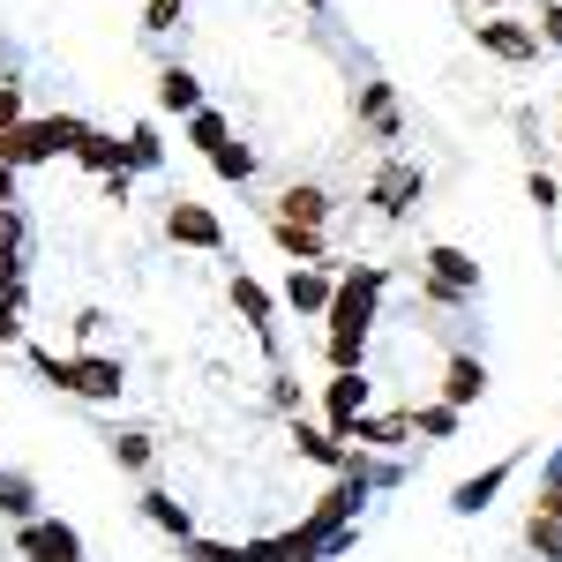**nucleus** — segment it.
I'll return each instance as SVG.
<instances>
[{"instance_id": "f03ea898", "label": "nucleus", "mask_w": 562, "mask_h": 562, "mask_svg": "<svg viewBox=\"0 0 562 562\" xmlns=\"http://www.w3.org/2000/svg\"><path fill=\"white\" fill-rule=\"evenodd\" d=\"M375 285H383V270H360L346 293H330V338H368V323H375Z\"/></svg>"}, {"instance_id": "f8f14e48", "label": "nucleus", "mask_w": 562, "mask_h": 562, "mask_svg": "<svg viewBox=\"0 0 562 562\" xmlns=\"http://www.w3.org/2000/svg\"><path fill=\"white\" fill-rule=\"evenodd\" d=\"M428 278L442 285V293H473V285H480V262L458 256V248H428Z\"/></svg>"}, {"instance_id": "72a5a7b5", "label": "nucleus", "mask_w": 562, "mask_h": 562, "mask_svg": "<svg viewBox=\"0 0 562 562\" xmlns=\"http://www.w3.org/2000/svg\"><path fill=\"white\" fill-rule=\"evenodd\" d=\"M540 518H562V465H555V480L540 487Z\"/></svg>"}, {"instance_id": "b1692460", "label": "nucleus", "mask_w": 562, "mask_h": 562, "mask_svg": "<svg viewBox=\"0 0 562 562\" xmlns=\"http://www.w3.org/2000/svg\"><path fill=\"white\" fill-rule=\"evenodd\" d=\"M143 518H150V525H166V532H180V540H188V510H180L173 495H143Z\"/></svg>"}, {"instance_id": "473e14b6", "label": "nucleus", "mask_w": 562, "mask_h": 562, "mask_svg": "<svg viewBox=\"0 0 562 562\" xmlns=\"http://www.w3.org/2000/svg\"><path fill=\"white\" fill-rule=\"evenodd\" d=\"M15 248H23V217L0 211V256H15Z\"/></svg>"}, {"instance_id": "c9c22d12", "label": "nucleus", "mask_w": 562, "mask_h": 562, "mask_svg": "<svg viewBox=\"0 0 562 562\" xmlns=\"http://www.w3.org/2000/svg\"><path fill=\"white\" fill-rule=\"evenodd\" d=\"M540 23H548V45H562V8H548Z\"/></svg>"}, {"instance_id": "a878e982", "label": "nucleus", "mask_w": 562, "mask_h": 562, "mask_svg": "<svg viewBox=\"0 0 562 562\" xmlns=\"http://www.w3.org/2000/svg\"><path fill=\"white\" fill-rule=\"evenodd\" d=\"M113 458H121L128 473H143V465H150V435H113Z\"/></svg>"}, {"instance_id": "4be33fe9", "label": "nucleus", "mask_w": 562, "mask_h": 562, "mask_svg": "<svg viewBox=\"0 0 562 562\" xmlns=\"http://www.w3.org/2000/svg\"><path fill=\"white\" fill-rule=\"evenodd\" d=\"M352 435H360V442H405L413 420H405V413H390V420H352ZM352 435H346V442H352Z\"/></svg>"}, {"instance_id": "aec40b11", "label": "nucleus", "mask_w": 562, "mask_h": 562, "mask_svg": "<svg viewBox=\"0 0 562 562\" xmlns=\"http://www.w3.org/2000/svg\"><path fill=\"white\" fill-rule=\"evenodd\" d=\"M31 503H38V495H31V480H23V473H0V518H23V525H31Z\"/></svg>"}, {"instance_id": "1a4fd4ad", "label": "nucleus", "mask_w": 562, "mask_h": 562, "mask_svg": "<svg viewBox=\"0 0 562 562\" xmlns=\"http://www.w3.org/2000/svg\"><path fill=\"white\" fill-rule=\"evenodd\" d=\"M473 38L487 45V53H503V60H532V53H540V38H532V31H518V23H503V15L473 23Z\"/></svg>"}, {"instance_id": "ddd939ff", "label": "nucleus", "mask_w": 562, "mask_h": 562, "mask_svg": "<svg viewBox=\"0 0 562 562\" xmlns=\"http://www.w3.org/2000/svg\"><path fill=\"white\" fill-rule=\"evenodd\" d=\"M503 480H510V465H495V473H473L465 487H458V495H450V510H458V518H480V510H487V495H495Z\"/></svg>"}, {"instance_id": "c756f323", "label": "nucleus", "mask_w": 562, "mask_h": 562, "mask_svg": "<svg viewBox=\"0 0 562 562\" xmlns=\"http://www.w3.org/2000/svg\"><path fill=\"white\" fill-rule=\"evenodd\" d=\"M188 562H248L240 548H217V540H188Z\"/></svg>"}, {"instance_id": "393cba45", "label": "nucleus", "mask_w": 562, "mask_h": 562, "mask_svg": "<svg viewBox=\"0 0 562 562\" xmlns=\"http://www.w3.org/2000/svg\"><path fill=\"white\" fill-rule=\"evenodd\" d=\"M15 338H23V285L0 293V346H15Z\"/></svg>"}, {"instance_id": "6e6552de", "label": "nucleus", "mask_w": 562, "mask_h": 562, "mask_svg": "<svg viewBox=\"0 0 562 562\" xmlns=\"http://www.w3.org/2000/svg\"><path fill=\"white\" fill-rule=\"evenodd\" d=\"M420 188H428V180H420V166H383V173H375V211H383V217H405L413 203H420Z\"/></svg>"}, {"instance_id": "20e7f679", "label": "nucleus", "mask_w": 562, "mask_h": 562, "mask_svg": "<svg viewBox=\"0 0 562 562\" xmlns=\"http://www.w3.org/2000/svg\"><path fill=\"white\" fill-rule=\"evenodd\" d=\"M360 405H368V375L360 368H346V375H330V390H323V413H330V435L346 442L352 420H360Z\"/></svg>"}, {"instance_id": "bb28decb", "label": "nucleus", "mask_w": 562, "mask_h": 562, "mask_svg": "<svg viewBox=\"0 0 562 562\" xmlns=\"http://www.w3.org/2000/svg\"><path fill=\"white\" fill-rule=\"evenodd\" d=\"M121 158H128V166H158L166 150H158V135H150V128H135L128 143H121Z\"/></svg>"}, {"instance_id": "f704fd0d", "label": "nucleus", "mask_w": 562, "mask_h": 562, "mask_svg": "<svg viewBox=\"0 0 562 562\" xmlns=\"http://www.w3.org/2000/svg\"><path fill=\"white\" fill-rule=\"evenodd\" d=\"M15 203V166H0V211Z\"/></svg>"}, {"instance_id": "412c9836", "label": "nucleus", "mask_w": 562, "mask_h": 562, "mask_svg": "<svg viewBox=\"0 0 562 562\" xmlns=\"http://www.w3.org/2000/svg\"><path fill=\"white\" fill-rule=\"evenodd\" d=\"M525 540H532V555L562 562V518H540V510H532V525H525Z\"/></svg>"}, {"instance_id": "c85d7f7f", "label": "nucleus", "mask_w": 562, "mask_h": 562, "mask_svg": "<svg viewBox=\"0 0 562 562\" xmlns=\"http://www.w3.org/2000/svg\"><path fill=\"white\" fill-rule=\"evenodd\" d=\"M180 23V0H150V8H143V31H173Z\"/></svg>"}, {"instance_id": "5701e85b", "label": "nucleus", "mask_w": 562, "mask_h": 562, "mask_svg": "<svg viewBox=\"0 0 562 562\" xmlns=\"http://www.w3.org/2000/svg\"><path fill=\"white\" fill-rule=\"evenodd\" d=\"M211 166H217V173H225V180H248V173H256V150H240V143L225 135V143H217V150H211Z\"/></svg>"}, {"instance_id": "9b49d317", "label": "nucleus", "mask_w": 562, "mask_h": 562, "mask_svg": "<svg viewBox=\"0 0 562 562\" xmlns=\"http://www.w3.org/2000/svg\"><path fill=\"white\" fill-rule=\"evenodd\" d=\"M278 217H285V225H315V233H323V217H330V195H323V188H307V180H293V188L278 195Z\"/></svg>"}, {"instance_id": "2f4dec72", "label": "nucleus", "mask_w": 562, "mask_h": 562, "mask_svg": "<svg viewBox=\"0 0 562 562\" xmlns=\"http://www.w3.org/2000/svg\"><path fill=\"white\" fill-rule=\"evenodd\" d=\"M458 428V413H450V405H428V413H420V435H450Z\"/></svg>"}, {"instance_id": "a211bd4d", "label": "nucleus", "mask_w": 562, "mask_h": 562, "mask_svg": "<svg viewBox=\"0 0 562 562\" xmlns=\"http://www.w3.org/2000/svg\"><path fill=\"white\" fill-rule=\"evenodd\" d=\"M285 301L301 307V315L330 307V278H323V270H293V278H285Z\"/></svg>"}, {"instance_id": "cd10ccee", "label": "nucleus", "mask_w": 562, "mask_h": 562, "mask_svg": "<svg viewBox=\"0 0 562 562\" xmlns=\"http://www.w3.org/2000/svg\"><path fill=\"white\" fill-rule=\"evenodd\" d=\"M195 150H217V143H225V121H217V113H195Z\"/></svg>"}, {"instance_id": "7ed1b4c3", "label": "nucleus", "mask_w": 562, "mask_h": 562, "mask_svg": "<svg viewBox=\"0 0 562 562\" xmlns=\"http://www.w3.org/2000/svg\"><path fill=\"white\" fill-rule=\"evenodd\" d=\"M60 390H76V397H121V390H128V368H121V360H98V352H83V360H68Z\"/></svg>"}, {"instance_id": "423d86ee", "label": "nucleus", "mask_w": 562, "mask_h": 562, "mask_svg": "<svg viewBox=\"0 0 562 562\" xmlns=\"http://www.w3.org/2000/svg\"><path fill=\"white\" fill-rule=\"evenodd\" d=\"M23 562H83V540L53 518H31L23 525Z\"/></svg>"}, {"instance_id": "2eb2a0df", "label": "nucleus", "mask_w": 562, "mask_h": 562, "mask_svg": "<svg viewBox=\"0 0 562 562\" xmlns=\"http://www.w3.org/2000/svg\"><path fill=\"white\" fill-rule=\"evenodd\" d=\"M233 307H240V323H248L256 338H270V293H262L256 278H233Z\"/></svg>"}, {"instance_id": "0eeeda50", "label": "nucleus", "mask_w": 562, "mask_h": 562, "mask_svg": "<svg viewBox=\"0 0 562 562\" xmlns=\"http://www.w3.org/2000/svg\"><path fill=\"white\" fill-rule=\"evenodd\" d=\"M166 233H173L180 248H225V225H217L203 203H173V211H166Z\"/></svg>"}, {"instance_id": "7c9ffc66", "label": "nucleus", "mask_w": 562, "mask_h": 562, "mask_svg": "<svg viewBox=\"0 0 562 562\" xmlns=\"http://www.w3.org/2000/svg\"><path fill=\"white\" fill-rule=\"evenodd\" d=\"M15 121H23V90H15V83H0V135L15 128Z\"/></svg>"}, {"instance_id": "4468645a", "label": "nucleus", "mask_w": 562, "mask_h": 562, "mask_svg": "<svg viewBox=\"0 0 562 562\" xmlns=\"http://www.w3.org/2000/svg\"><path fill=\"white\" fill-rule=\"evenodd\" d=\"M158 105H166V113H195V105H203V83H195L188 68H166V76H158Z\"/></svg>"}, {"instance_id": "6ab92c4d", "label": "nucleus", "mask_w": 562, "mask_h": 562, "mask_svg": "<svg viewBox=\"0 0 562 562\" xmlns=\"http://www.w3.org/2000/svg\"><path fill=\"white\" fill-rule=\"evenodd\" d=\"M76 158H83V166H98V173H128V158H121V143H113V135H90V128H83Z\"/></svg>"}, {"instance_id": "39448f33", "label": "nucleus", "mask_w": 562, "mask_h": 562, "mask_svg": "<svg viewBox=\"0 0 562 562\" xmlns=\"http://www.w3.org/2000/svg\"><path fill=\"white\" fill-rule=\"evenodd\" d=\"M248 562H315L330 555V532H315V525H301V532H278V540H256V548H240Z\"/></svg>"}, {"instance_id": "f257e3e1", "label": "nucleus", "mask_w": 562, "mask_h": 562, "mask_svg": "<svg viewBox=\"0 0 562 562\" xmlns=\"http://www.w3.org/2000/svg\"><path fill=\"white\" fill-rule=\"evenodd\" d=\"M83 143V121H15L0 135V166H38V158H60Z\"/></svg>"}, {"instance_id": "9d476101", "label": "nucleus", "mask_w": 562, "mask_h": 562, "mask_svg": "<svg viewBox=\"0 0 562 562\" xmlns=\"http://www.w3.org/2000/svg\"><path fill=\"white\" fill-rule=\"evenodd\" d=\"M480 390H487V368H480L473 352H458V360L442 368V397H450V413H458V405H480Z\"/></svg>"}, {"instance_id": "f3484780", "label": "nucleus", "mask_w": 562, "mask_h": 562, "mask_svg": "<svg viewBox=\"0 0 562 562\" xmlns=\"http://www.w3.org/2000/svg\"><path fill=\"white\" fill-rule=\"evenodd\" d=\"M270 233H278V248L301 262V270H307V262H323V233H315V225H285V217H278Z\"/></svg>"}, {"instance_id": "dca6fc26", "label": "nucleus", "mask_w": 562, "mask_h": 562, "mask_svg": "<svg viewBox=\"0 0 562 562\" xmlns=\"http://www.w3.org/2000/svg\"><path fill=\"white\" fill-rule=\"evenodd\" d=\"M293 442H301V458H315V465H352V450L330 428H307V420H301V428H293Z\"/></svg>"}]
</instances>
